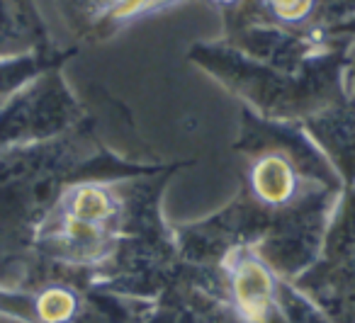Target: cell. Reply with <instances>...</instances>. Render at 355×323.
<instances>
[{
  "mask_svg": "<svg viewBox=\"0 0 355 323\" xmlns=\"http://www.w3.org/2000/svg\"><path fill=\"white\" fill-rule=\"evenodd\" d=\"M277 6V10L282 12V15L287 17H297L302 15V12L306 10V6H309V0H272Z\"/></svg>",
  "mask_w": 355,
  "mask_h": 323,
  "instance_id": "6da1fadb",
  "label": "cell"
}]
</instances>
